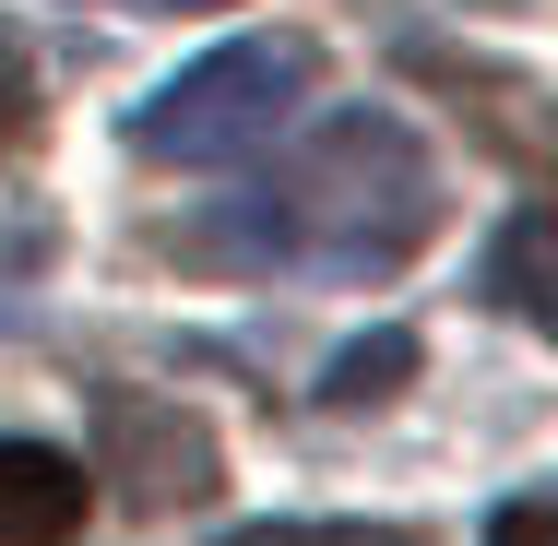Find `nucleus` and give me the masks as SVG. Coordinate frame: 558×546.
I'll list each match as a JSON object with an SVG mask.
<instances>
[{
    "label": "nucleus",
    "mask_w": 558,
    "mask_h": 546,
    "mask_svg": "<svg viewBox=\"0 0 558 546\" xmlns=\"http://www.w3.org/2000/svg\"><path fill=\"white\" fill-rule=\"evenodd\" d=\"M440 238V155L380 108L322 119L286 143L250 191L167 226L179 274H238V286H380Z\"/></svg>",
    "instance_id": "obj_1"
},
{
    "label": "nucleus",
    "mask_w": 558,
    "mask_h": 546,
    "mask_svg": "<svg viewBox=\"0 0 558 546\" xmlns=\"http://www.w3.org/2000/svg\"><path fill=\"white\" fill-rule=\"evenodd\" d=\"M310 84H322V48H310V36L203 48L191 72H167V84L131 108V155H155V167H226V155L274 143L286 119L310 108Z\"/></svg>",
    "instance_id": "obj_2"
},
{
    "label": "nucleus",
    "mask_w": 558,
    "mask_h": 546,
    "mask_svg": "<svg viewBox=\"0 0 558 546\" xmlns=\"http://www.w3.org/2000/svg\"><path fill=\"white\" fill-rule=\"evenodd\" d=\"M96 451H108V487L131 511H179V499H215L226 451L191 404H155V392H108L96 404Z\"/></svg>",
    "instance_id": "obj_3"
},
{
    "label": "nucleus",
    "mask_w": 558,
    "mask_h": 546,
    "mask_svg": "<svg viewBox=\"0 0 558 546\" xmlns=\"http://www.w3.org/2000/svg\"><path fill=\"white\" fill-rule=\"evenodd\" d=\"M72 523H84V463L0 439V546H60Z\"/></svg>",
    "instance_id": "obj_4"
},
{
    "label": "nucleus",
    "mask_w": 558,
    "mask_h": 546,
    "mask_svg": "<svg viewBox=\"0 0 558 546\" xmlns=\"http://www.w3.org/2000/svg\"><path fill=\"white\" fill-rule=\"evenodd\" d=\"M535 238H547V226H535V215H511V238H499V262H487V298H511L523 321L547 310V298H535Z\"/></svg>",
    "instance_id": "obj_5"
},
{
    "label": "nucleus",
    "mask_w": 558,
    "mask_h": 546,
    "mask_svg": "<svg viewBox=\"0 0 558 546\" xmlns=\"http://www.w3.org/2000/svg\"><path fill=\"white\" fill-rule=\"evenodd\" d=\"M238 546H428L416 523H274V535H238Z\"/></svg>",
    "instance_id": "obj_6"
},
{
    "label": "nucleus",
    "mask_w": 558,
    "mask_h": 546,
    "mask_svg": "<svg viewBox=\"0 0 558 546\" xmlns=\"http://www.w3.org/2000/svg\"><path fill=\"white\" fill-rule=\"evenodd\" d=\"M24 131H36V72H24V48L0 36V155H12Z\"/></svg>",
    "instance_id": "obj_7"
},
{
    "label": "nucleus",
    "mask_w": 558,
    "mask_h": 546,
    "mask_svg": "<svg viewBox=\"0 0 558 546\" xmlns=\"http://www.w3.org/2000/svg\"><path fill=\"white\" fill-rule=\"evenodd\" d=\"M36 262H48V238H36V226H0V310L36 286Z\"/></svg>",
    "instance_id": "obj_8"
},
{
    "label": "nucleus",
    "mask_w": 558,
    "mask_h": 546,
    "mask_svg": "<svg viewBox=\"0 0 558 546\" xmlns=\"http://www.w3.org/2000/svg\"><path fill=\"white\" fill-rule=\"evenodd\" d=\"M368 380H404V344H380V356H344L322 392H368Z\"/></svg>",
    "instance_id": "obj_9"
},
{
    "label": "nucleus",
    "mask_w": 558,
    "mask_h": 546,
    "mask_svg": "<svg viewBox=\"0 0 558 546\" xmlns=\"http://www.w3.org/2000/svg\"><path fill=\"white\" fill-rule=\"evenodd\" d=\"M487 546H547V499H511V511H499V535Z\"/></svg>",
    "instance_id": "obj_10"
}]
</instances>
